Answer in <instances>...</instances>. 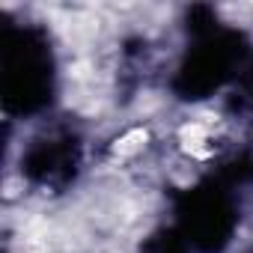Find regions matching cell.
<instances>
[{
    "label": "cell",
    "instance_id": "obj_2",
    "mask_svg": "<svg viewBox=\"0 0 253 253\" xmlns=\"http://www.w3.org/2000/svg\"><path fill=\"white\" fill-rule=\"evenodd\" d=\"M232 66L229 57V45L220 39H209L200 45V51H194V57L188 60V66L182 69V81H185V92L191 95H203L211 86H217L226 72Z\"/></svg>",
    "mask_w": 253,
    "mask_h": 253
},
{
    "label": "cell",
    "instance_id": "obj_1",
    "mask_svg": "<svg viewBox=\"0 0 253 253\" xmlns=\"http://www.w3.org/2000/svg\"><path fill=\"white\" fill-rule=\"evenodd\" d=\"M3 78L6 104L12 110H36L39 104H45L51 89V60L45 42L36 33L18 30L6 36Z\"/></svg>",
    "mask_w": 253,
    "mask_h": 253
}]
</instances>
